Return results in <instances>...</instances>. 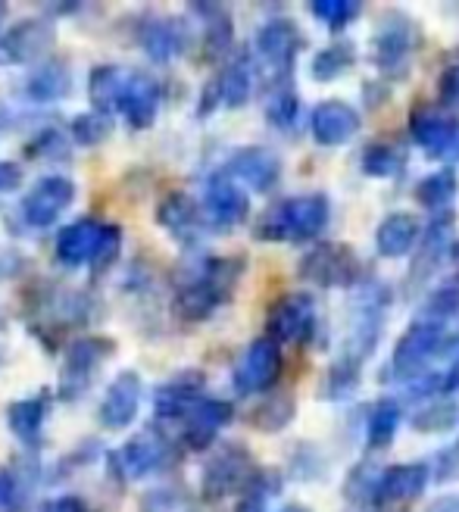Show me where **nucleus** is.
<instances>
[{"label":"nucleus","mask_w":459,"mask_h":512,"mask_svg":"<svg viewBox=\"0 0 459 512\" xmlns=\"http://www.w3.org/2000/svg\"><path fill=\"white\" fill-rule=\"evenodd\" d=\"M459 191V175L456 169H438L425 175L422 182L416 185V200L422 203L425 210H438V213H447V203L456 197Z\"/></svg>","instance_id":"37"},{"label":"nucleus","mask_w":459,"mask_h":512,"mask_svg":"<svg viewBox=\"0 0 459 512\" xmlns=\"http://www.w3.org/2000/svg\"><path fill=\"white\" fill-rule=\"evenodd\" d=\"M144 400V381L138 372L122 369L110 384L104 397L97 403V422L104 431H125L141 413Z\"/></svg>","instance_id":"18"},{"label":"nucleus","mask_w":459,"mask_h":512,"mask_svg":"<svg viewBox=\"0 0 459 512\" xmlns=\"http://www.w3.org/2000/svg\"><path fill=\"white\" fill-rule=\"evenodd\" d=\"M75 197H79V188H75L69 175H57V172L41 175L38 182L22 194L13 216L19 219L22 228L44 232V228L60 222V216L75 203Z\"/></svg>","instance_id":"8"},{"label":"nucleus","mask_w":459,"mask_h":512,"mask_svg":"<svg viewBox=\"0 0 459 512\" xmlns=\"http://www.w3.org/2000/svg\"><path fill=\"white\" fill-rule=\"evenodd\" d=\"M7 13H10V7L4 4V0H0V29H4V22H7ZM4 35V32H0Z\"/></svg>","instance_id":"57"},{"label":"nucleus","mask_w":459,"mask_h":512,"mask_svg":"<svg viewBox=\"0 0 459 512\" xmlns=\"http://www.w3.org/2000/svg\"><path fill=\"white\" fill-rule=\"evenodd\" d=\"M450 256H453V263L459 266V241H453V244H450Z\"/></svg>","instance_id":"58"},{"label":"nucleus","mask_w":459,"mask_h":512,"mask_svg":"<svg viewBox=\"0 0 459 512\" xmlns=\"http://www.w3.org/2000/svg\"><path fill=\"white\" fill-rule=\"evenodd\" d=\"M119 256H122V225L107 222L104 225V238H100L97 253H94V260H91V278L107 275L119 263Z\"/></svg>","instance_id":"48"},{"label":"nucleus","mask_w":459,"mask_h":512,"mask_svg":"<svg viewBox=\"0 0 459 512\" xmlns=\"http://www.w3.org/2000/svg\"><path fill=\"white\" fill-rule=\"evenodd\" d=\"M435 478L431 475L428 463H400V466H388L381 472V484H378V500L375 506L385 503H403V500H416L428 481Z\"/></svg>","instance_id":"29"},{"label":"nucleus","mask_w":459,"mask_h":512,"mask_svg":"<svg viewBox=\"0 0 459 512\" xmlns=\"http://www.w3.org/2000/svg\"><path fill=\"white\" fill-rule=\"evenodd\" d=\"M135 41L144 50V57L157 66L178 60L191 44V32L182 19L175 16H138L135 22Z\"/></svg>","instance_id":"14"},{"label":"nucleus","mask_w":459,"mask_h":512,"mask_svg":"<svg viewBox=\"0 0 459 512\" xmlns=\"http://www.w3.org/2000/svg\"><path fill=\"white\" fill-rule=\"evenodd\" d=\"M0 325H4V319H0Z\"/></svg>","instance_id":"60"},{"label":"nucleus","mask_w":459,"mask_h":512,"mask_svg":"<svg viewBox=\"0 0 459 512\" xmlns=\"http://www.w3.org/2000/svg\"><path fill=\"white\" fill-rule=\"evenodd\" d=\"M200 207L207 213V222L213 232H228V228H238L241 222H247L250 197L232 175L216 172V175H210L207 188H203Z\"/></svg>","instance_id":"16"},{"label":"nucleus","mask_w":459,"mask_h":512,"mask_svg":"<svg viewBox=\"0 0 459 512\" xmlns=\"http://www.w3.org/2000/svg\"><path fill=\"white\" fill-rule=\"evenodd\" d=\"M38 478L41 469L35 463H22L19 469H0V512H22Z\"/></svg>","instance_id":"34"},{"label":"nucleus","mask_w":459,"mask_h":512,"mask_svg":"<svg viewBox=\"0 0 459 512\" xmlns=\"http://www.w3.org/2000/svg\"><path fill=\"white\" fill-rule=\"evenodd\" d=\"M310 132L325 147H341L360 132V113L344 100H322L310 113Z\"/></svg>","instance_id":"26"},{"label":"nucleus","mask_w":459,"mask_h":512,"mask_svg":"<svg viewBox=\"0 0 459 512\" xmlns=\"http://www.w3.org/2000/svg\"><path fill=\"white\" fill-rule=\"evenodd\" d=\"M438 97L447 110H459V60L450 63L441 72V82H438Z\"/></svg>","instance_id":"51"},{"label":"nucleus","mask_w":459,"mask_h":512,"mask_svg":"<svg viewBox=\"0 0 459 512\" xmlns=\"http://www.w3.org/2000/svg\"><path fill=\"white\" fill-rule=\"evenodd\" d=\"M356 63V50L350 41H331L328 47H322L319 54L310 63V75L316 82H335Z\"/></svg>","instance_id":"38"},{"label":"nucleus","mask_w":459,"mask_h":512,"mask_svg":"<svg viewBox=\"0 0 459 512\" xmlns=\"http://www.w3.org/2000/svg\"><path fill=\"white\" fill-rule=\"evenodd\" d=\"M431 475H435L438 481H450V478L459 475V438L453 444H447L435 456V463H431Z\"/></svg>","instance_id":"50"},{"label":"nucleus","mask_w":459,"mask_h":512,"mask_svg":"<svg viewBox=\"0 0 459 512\" xmlns=\"http://www.w3.org/2000/svg\"><path fill=\"white\" fill-rule=\"evenodd\" d=\"M316 328V300L306 291H291L269 306L266 338L275 344H303Z\"/></svg>","instance_id":"13"},{"label":"nucleus","mask_w":459,"mask_h":512,"mask_svg":"<svg viewBox=\"0 0 459 512\" xmlns=\"http://www.w3.org/2000/svg\"><path fill=\"white\" fill-rule=\"evenodd\" d=\"M247 263L241 256H203L185 266L172 291V310L185 322H203L232 303Z\"/></svg>","instance_id":"1"},{"label":"nucleus","mask_w":459,"mask_h":512,"mask_svg":"<svg viewBox=\"0 0 459 512\" xmlns=\"http://www.w3.org/2000/svg\"><path fill=\"white\" fill-rule=\"evenodd\" d=\"M297 416V400L291 391H275L269 397H263L250 413V425L263 431V434H278L285 431Z\"/></svg>","instance_id":"33"},{"label":"nucleus","mask_w":459,"mask_h":512,"mask_svg":"<svg viewBox=\"0 0 459 512\" xmlns=\"http://www.w3.org/2000/svg\"><path fill=\"white\" fill-rule=\"evenodd\" d=\"M266 119H269V125L282 128V132H288V128L297 125V119H300V97L294 91V82L272 85L266 91Z\"/></svg>","instance_id":"41"},{"label":"nucleus","mask_w":459,"mask_h":512,"mask_svg":"<svg viewBox=\"0 0 459 512\" xmlns=\"http://www.w3.org/2000/svg\"><path fill=\"white\" fill-rule=\"evenodd\" d=\"M253 50H257V60H260L257 69L266 75L269 88L282 82H294L291 75H294V60L303 50V35L291 19L278 16L260 25L257 38H253Z\"/></svg>","instance_id":"7"},{"label":"nucleus","mask_w":459,"mask_h":512,"mask_svg":"<svg viewBox=\"0 0 459 512\" xmlns=\"http://www.w3.org/2000/svg\"><path fill=\"white\" fill-rule=\"evenodd\" d=\"M38 512H94L82 497L75 494H60V497H50Z\"/></svg>","instance_id":"52"},{"label":"nucleus","mask_w":459,"mask_h":512,"mask_svg":"<svg viewBox=\"0 0 459 512\" xmlns=\"http://www.w3.org/2000/svg\"><path fill=\"white\" fill-rule=\"evenodd\" d=\"M104 225L107 222H100L94 216H85V219H75V222L63 225L57 232V241H54V260L63 269L91 266L97 244H100V238H104Z\"/></svg>","instance_id":"24"},{"label":"nucleus","mask_w":459,"mask_h":512,"mask_svg":"<svg viewBox=\"0 0 459 512\" xmlns=\"http://www.w3.org/2000/svg\"><path fill=\"white\" fill-rule=\"evenodd\" d=\"M403 422V406L391 397L378 400L369 409V419H366V444L369 450H385L391 447V441L397 438V428Z\"/></svg>","instance_id":"35"},{"label":"nucleus","mask_w":459,"mask_h":512,"mask_svg":"<svg viewBox=\"0 0 459 512\" xmlns=\"http://www.w3.org/2000/svg\"><path fill=\"white\" fill-rule=\"evenodd\" d=\"M310 13L328 25V29L341 32L344 25L356 22L363 13V4H356V0H310Z\"/></svg>","instance_id":"46"},{"label":"nucleus","mask_w":459,"mask_h":512,"mask_svg":"<svg viewBox=\"0 0 459 512\" xmlns=\"http://www.w3.org/2000/svg\"><path fill=\"white\" fill-rule=\"evenodd\" d=\"M153 216H157V225L175 244H182L188 250L200 247V241L207 238V232H213L203 207L185 191H169L157 203V213H153Z\"/></svg>","instance_id":"12"},{"label":"nucleus","mask_w":459,"mask_h":512,"mask_svg":"<svg viewBox=\"0 0 459 512\" xmlns=\"http://www.w3.org/2000/svg\"><path fill=\"white\" fill-rule=\"evenodd\" d=\"M459 422V403L456 400H431L419 413L410 416V428L419 434H447Z\"/></svg>","instance_id":"42"},{"label":"nucleus","mask_w":459,"mask_h":512,"mask_svg":"<svg viewBox=\"0 0 459 512\" xmlns=\"http://www.w3.org/2000/svg\"><path fill=\"white\" fill-rule=\"evenodd\" d=\"M160 104H163V85L144 69H129L116 104V116H122V122L132 132H144V128L157 122Z\"/></svg>","instance_id":"15"},{"label":"nucleus","mask_w":459,"mask_h":512,"mask_svg":"<svg viewBox=\"0 0 459 512\" xmlns=\"http://www.w3.org/2000/svg\"><path fill=\"white\" fill-rule=\"evenodd\" d=\"M219 107H222V94H219V85H216V79H210L207 85H203V91H200L197 116H200V119H207V116H213Z\"/></svg>","instance_id":"53"},{"label":"nucleus","mask_w":459,"mask_h":512,"mask_svg":"<svg viewBox=\"0 0 459 512\" xmlns=\"http://www.w3.org/2000/svg\"><path fill=\"white\" fill-rule=\"evenodd\" d=\"M275 494H278V475L269 472V469H260L257 478H253L247 488H244L235 512H266L269 509V500Z\"/></svg>","instance_id":"47"},{"label":"nucleus","mask_w":459,"mask_h":512,"mask_svg":"<svg viewBox=\"0 0 459 512\" xmlns=\"http://www.w3.org/2000/svg\"><path fill=\"white\" fill-rule=\"evenodd\" d=\"M54 44H57L54 22L47 16H29L19 19L0 35V57L13 66H41L54 54Z\"/></svg>","instance_id":"11"},{"label":"nucleus","mask_w":459,"mask_h":512,"mask_svg":"<svg viewBox=\"0 0 459 512\" xmlns=\"http://www.w3.org/2000/svg\"><path fill=\"white\" fill-rule=\"evenodd\" d=\"M416 44H419L416 25L394 13L372 38V60L381 72H403L406 60L413 57Z\"/></svg>","instance_id":"23"},{"label":"nucleus","mask_w":459,"mask_h":512,"mask_svg":"<svg viewBox=\"0 0 459 512\" xmlns=\"http://www.w3.org/2000/svg\"><path fill=\"white\" fill-rule=\"evenodd\" d=\"M447 347V331L441 322H428V319H416L410 328L397 338L394 350H391V363L385 369V381H400L410 384L419 375L428 372L431 356L441 353Z\"/></svg>","instance_id":"5"},{"label":"nucleus","mask_w":459,"mask_h":512,"mask_svg":"<svg viewBox=\"0 0 459 512\" xmlns=\"http://www.w3.org/2000/svg\"><path fill=\"white\" fill-rule=\"evenodd\" d=\"M200 400H207V378L200 372H182L163 381L157 394H153V419H157V428L182 425Z\"/></svg>","instance_id":"17"},{"label":"nucleus","mask_w":459,"mask_h":512,"mask_svg":"<svg viewBox=\"0 0 459 512\" xmlns=\"http://www.w3.org/2000/svg\"><path fill=\"white\" fill-rule=\"evenodd\" d=\"M456 313H459V272L453 278L441 281L435 291H428V297L422 303V319H428V322L444 325Z\"/></svg>","instance_id":"45"},{"label":"nucleus","mask_w":459,"mask_h":512,"mask_svg":"<svg viewBox=\"0 0 459 512\" xmlns=\"http://www.w3.org/2000/svg\"><path fill=\"white\" fill-rule=\"evenodd\" d=\"M116 353V341L107 335H82L72 338L63 353V366L57 375V400L79 403L91 388L97 375L104 372L107 360Z\"/></svg>","instance_id":"4"},{"label":"nucleus","mask_w":459,"mask_h":512,"mask_svg":"<svg viewBox=\"0 0 459 512\" xmlns=\"http://www.w3.org/2000/svg\"><path fill=\"white\" fill-rule=\"evenodd\" d=\"M125 75L129 69L119 66V63H100L88 72V100H91V110L94 113H104V116H116V104H119V94L125 85Z\"/></svg>","instance_id":"31"},{"label":"nucleus","mask_w":459,"mask_h":512,"mask_svg":"<svg viewBox=\"0 0 459 512\" xmlns=\"http://www.w3.org/2000/svg\"><path fill=\"white\" fill-rule=\"evenodd\" d=\"M260 466L244 444H222L200 472L203 503H219L232 494H244L247 484L257 478Z\"/></svg>","instance_id":"6"},{"label":"nucleus","mask_w":459,"mask_h":512,"mask_svg":"<svg viewBox=\"0 0 459 512\" xmlns=\"http://www.w3.org/2000/svg\"><path fill=\"white\" fill-rule=\"evenodd\" d=\"M222 172L232 175L238 185H247L250 191L269 194L272 188H278V182H282V160H278L275 150L250 144V147L232 150V157L225 160Z\"/></svg>","instance_id":"19"},{"label":"nucleus","mask_w":459,"mask_h":512,"mask_svg":"<svg viewBox=\"0 0 459 512\" xmlns=\"http://www.w3.org/2000/svg\"><path fill=\"white\" fill-rule=\"evenodd\" d=\"M297 275L316 288H353L360 278V256L341 241H319L303 253Z\"/></svg>","instance_id":"9"},{"label":"nucleus","mask_w":459,"mask_h":512,"mask_svg":"<svg viewBox=\"0 0 459 512\" xmlns=\"http://www.w3.org/2000/svg\"><path fill=\"white\" fill-rule=\"evenodd\" d=\"M331 219V203L325 194L310 191L288 200H278L253 225V238L275 244V241H313L325 232Z\"/></svg>","instance_id":"2"},{"label":"nucleus","mask_w":459,"mask_h":512,"mask_svg":"<svg viewBox=\"0 0 459 512\" xmlns=\"http://www.w3.org/2000/svg\"><path fill=\"white\" fill-rule=\"evenodd\" d=\"M450 232H453V216L450 213H435L425 238L419 241V253H416V263H413V281H425L431 272H435L441 253L450 244Z\"/></svg>","instance_id":"32"},{"label":"nucleus","mask_w":459,"mask_h":512,"mask_svg":"<svg viewBox=\"0 0 459 512\" xmlns=\"http://www.w3.org/2000/svg\"><path fill=\"white\" fill-rule=\"evenodd\" d=\"M406 166V157L397 144H388V141H372L366 144L363 157H360V169L369 175V178H394L400 175Z\"/></svg>","instance_id":"40"},{"label":"nucleus","mask_w":459,"mask_h":512,"mask_svg":"<svg viewBox=\"0 0 459 512\" xmlns=\"http://www.w3.org/2000/svg\"><path fill=\"white\" fill-rule=\"evenodd\" d=\"M381 472L385 469L375 466V463H356L344 478V500L353 506H375Z\"/></svg>","instance_id":"39"},{"label":"nucleus","mask_w":459,"mask_h":512,"mask_svg":"<svg viewBox=\"0 0 459 512\" xmlns=\"http://www.w3.org/2000/svg\"><path fill=\"white\" fill-rule=\"evenodd\" d=\"M360 375H363V360H356V356H347L341 353V360H335L328 366L322 384H319V397L322 400H344L353 394V388L360 384Z\"/></svg>","instance_id":"36"},{"label":"nucleus","mask_w":459,"mask_h":512,"mask_svg":"<svg viewBox=\"0 0 459 512\" xmlns=\"http://www.w3.org/2000/svg\"><path fill=\"white\" fill-rule=\"evenodd\" d=\"M185 503V494L178 488H169V484H160V488H147L138 500V512H178Z\"/></svg>","instance_id":"49"},{"label":"nucleus","mask_w":459,"mask_h":512,"mask_svg":"<svg viewBox=\"0 0 459 512\" xmlns=\"http://www.w3.org/2000/svg\"><path fill=\"white\" fill-rule=\"evenodd\" d=\"M441 375H444V397L456 394L459 391V353L447 363V369H441Z\"/></svg>","instance_id":"56"},{"label":"nucleus","mask_w":459,"mask_h":512,"mask_svg":"<svg viewBox=\"0 0 459 512\" xmlns=\"http://www.w3.org/2000/svg\"><path fill=\"white\" fill-rule=\"evenodd\" d=\"M282 369H285L282 344H275L272 338H257V341H250V347L235 363L232 388L238 397L266 394L269 388H275V381L282 378Z\"/></svg>","instance_id":"10"},{"label":"nucleus","mask_w":459,"mask_h":512,"mask_svg":"<svg viewBox=\"0 0 459 512\" xmlns=\"http://www.w3.org/2000/svg\"><path fill=\"white\" fill-rule=\"evenodd\" d=\"M29 260L19 253V250H0V278H16L25 272Z\"/></svg>","instance_id":"55"},{"label":"nucleus","mask_w":459,"mask_h":512,"mask_svg":"<svg viewBox=\"0 0 459 512\" xmlns=\"http://www.w3.org/2000/svg\"><path fill=\"white\" fill-rule=\"evenodd\" d=\"M235 419V406L228 400H219V397H207L194 406V413L178 425V444L191 453H203L210 450L219 438V431Z\"/></svg>","instance_id":"21"},{"label":"nucleus","mask_w":459,"mask_h":512,"mask_svg":"<svg viewBox=\"0 0 459 512\" xmlns=\"http://www.w3.org/2000/svg\"><path fill=\"white\" fill-rule=\"evenodd\" d=\"M50 406H54V394L50 391H38L32 397L7 403V413H4L7 428L16 438V444L29 453H38L44 447V428L50 419Z\"/></svg>","instance_id":"22"},{"label":"nucleus","mask_w":459,"mask_h":512,"mask_svg":"<svg viewBox=\"0 0 459 512\" xmlns=\"http://www.w3.org/2000/svg\"><path fill=\"white\" fill-rule=\"evenodd\" d=\"M66 132H69L72 144H79V147H97V144H104L113 135V119L104 116V113L88 110V113L72 116Z\"/></svg>","instance_id":"44"},{"label":"nucleus","mask_w":459,"mask_h":512,"mask_svg":"<svg viewBox=\"0 0 459 512\" xmlns=\"http://www.w3.org/2000/svg\"><path fill=\"white\" fill-rule=\"evenodd\" d=\"M188 10L203 22V60L210 63H225L228 57H232V44H235V22H232V13H228V7L222 4H203V0H197V4H188Z\"/></svg>","instance_id":"25"},{"label":"nucleus","mask_w":459,"mask_h":512,"mask_svg":"<svg viewBox=\"0 0 459 512\" xmlns=\"http://www.w3.org/2000/svg\"><path fill=\"white\" fill-rule=\"evenodd\" d=\"M22 166L13 160H0V194H13L22 188Z\"/></svg>","instance_id":"54"},{"label":"nucleus","mask_w":459,"mask_h":512,"mask_svg":"<svg viewBox=\"0 0 459 512\" xmlns=\"http://www.w3.org/2000/svg\"><path fill=\"white\" fill-rule=\"evenodd\" d=\"M410 135L413 141L428 153V157H447V153L459 150V122L431 104H416L410 113Z\"/></svg>","instance_id":"20"},{"label":"nucleus","mask_w":459,"mask_h":512,"mask_svg":"<svg viewBox=\"0 0 459 512\" xmlns=\"http://www.w3.org/2000/svg\"><path fill=\"white\" fill-rule=\"evenodd\" d=\"M213 79L222 94V107L241 110L253 97V85H257V63H253V54L250 50H238V54H232L222 63V69Z\"/></svg>","instance_id":"28"},{"label":"nucleus","mask_w":459,"mask_h":512,"mask_svg":"<svg viewBox=\"0 0 459 512\" xmlns=\"http://www.w3.org/2000/svg\"><path fill=\"white\" fill-rule=\"evenodd\" d=\"M282 512H310V509H306V506H285Z\"/></svg>","instance_id":"59"},{"label":"nucleus","mask_w":459,"mask_h":512,"mask_svg":"<svg viewBox=\"0 0 459 512\" xmlns=\"http://www.w3.org/2000/svg\"><path fill=\"white\" fill-rule=\"evenodd\" d=\"M175 463H178V447L157 425L135 434V438H129L119 450L107 453V469L119 484L144 481L150 475L169 472Z\"/></svg>","instance_id":"3"},{"label":"nucleus","mask_w":459,"mask_h":512,"mask_svg":"<svg viewBox=\"0 0 459 512\" xmlns=\"http://www.w3.org/2000/svg\"><path fill=\"white\" fill-rule=\"evenodd\" d=\"M422 241V225L413 213H391L375 228V247L388 260H400L410 250H416Z\"/></svg>","instance_id":"30"},{"label":"nucleus","mask_w":459,"mask_h":512,"mask_svg":"<svg viewBox=\"0 0 459 512\" xmlns=\"http://www.w3.org/2000/svg\"><path fill=\"white\" fill-rule=\"evenodd\" d=\"M69 150H72V138L66 128H57V125H47L41 128V132H35L29 138V144H25V157L29 160H41V163H60L69 157Z\"/></svg>","instance_id":"43"},{"label":"nucleus","mask_w":459,"mask_h":512,"mask_svg":"<svg viewBox=\"0 0 459 512\" xmlns=\"http://www.w3.org/2000/svg\"><path fill=\"white\" fill-rule=\"evenodd\" d=\"M69 94H72V66L63 57H50L41 66H35L22 85V97L38 107L60 104Z\"/></svg>","instance_id":"27"}]
</instances>
